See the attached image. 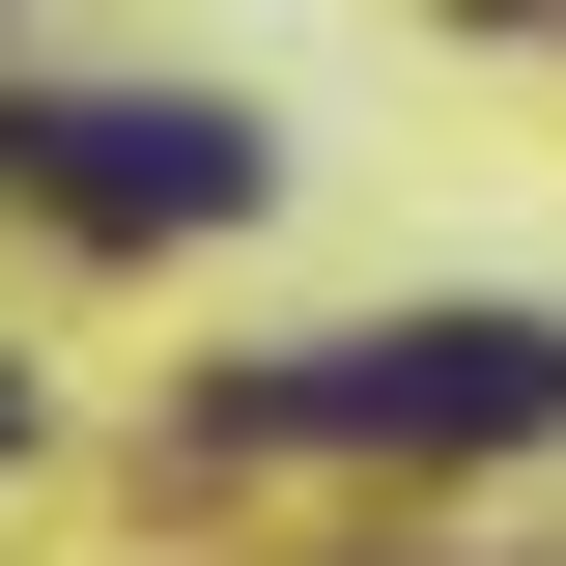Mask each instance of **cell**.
Wrapping results in <instances>:
<instances>
[{
	"label": "cell",
	"instance_id": "1",
	"mask_svg": "<svg viewBox=\"0 0 566 566\" xmlns=\"http://www.w3.org/2000/svg\"><path fill=\"white\" fill-rule=\"evenodd\" d=\"M566 424V312H368L312 368H227L199 453H538Z\"/></svg>",
	"mask_w": 566,
	"mask_h": 566
},
{
	"label": "cell",
	"instance_id": "4",
	"mask_svg": "<svg viewBox=\"0 0 566 566\" xmlns=\"http://www.w3.org/2000/svg\"><path fill=\"white\" fill-rule=\"evenodd\" d=\"M0 424H29V397H0Z\"/></svg>",
	"mask_w": 566,
	"mask_h": 566
},
{
	"label": "cell",
	"instance_id": "3",
	"mask_svg": "<svg viewBox=\"0 0 566 566\" xmlns=\"http://www.w3.org/2000/svg\"><path fill=\"white\" fill-rule=\"evenodd\" d=\"M0 170H29V142H0Z\"/></svg>",
	"mask_w": 566,
	"mask_h": 566
},
{
	"label": "cell",
	"instance_id": "2",
	"mask_svg": "<svg viewBox=\"0 0 566 566\" xmlns=\"http://www.w3.org/2000/svg\"><path fill=\"white\" fill-rule=\"evenodd\" d=\"M29 199H57L85 255H170V227L255 199V114H199V85H85V114H29Z\"/></svg>",
	"mask_w": 566,
	"mask_h": 566
}]
</instances>
